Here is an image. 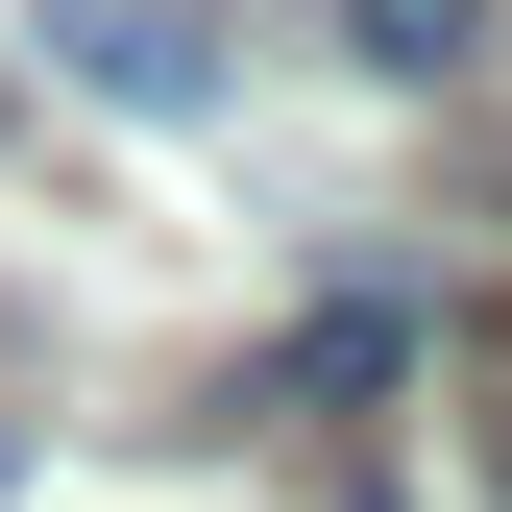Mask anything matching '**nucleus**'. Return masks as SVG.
<instances>
[{"instance_id":"obj_1","label":"nucleus","mask_w":512,"mask_h":512,"mask_svg":"<svg viewBox=\"0 0 512 512\" xmlns=\"http://www.w3.org/2000/svg\"><path fill=\"white\" fill-rule=\"evenodd\" d=\"M49 25V74H98L122 122H220V25L196 0H25Z\"/></svg>"},{"instance_id":"obj_2","label":"nucleus","mask_w":512,"mask_h":512,"mask_svg":"<svg viewBox=\"0 0 512 512\" xmlns=\"http://www.w3.org/2000/svg\"><path fill=\"white\" fill-rule=\"evenodd\" d=\"M342 49H366V74H464V49H488V0H342Z\"/></svg>"}]
</instances>
